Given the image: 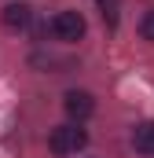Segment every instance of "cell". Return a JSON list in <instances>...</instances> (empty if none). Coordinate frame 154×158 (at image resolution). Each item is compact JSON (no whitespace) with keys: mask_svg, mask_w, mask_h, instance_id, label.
Instances as JSON below:
<instances>
[{"mask_svg":"<svg viewBox=\"0 0 154 158\" xmlns=\"http://www.w3.org/2000/svg\"><path fill=\"white\" fill-rule=\"evenodd\" d=\"M84 143H88V132L77 129V125H59V129H51V136H48V147H51L55 155H77Z\"/></svg>","mask_w":154,"mask_h":158,"instance_id":"obj_1","label":"cell"},{"mask_svg":"<svg viewBox=\"0 0 154 158\" xmlns=\"http://www.w3.org/2000/svg\"><path fill=\"white\" fill-rule=\"evenodd\" d=\"M51 33L59 40H81L84 37V19H81L77 11H59V15L51 19Z\"/></svg>","mask_w":154,"mask_h":158,"instance_id":"obj_2","label":"cell"},{"mask_svg":"<svg viewBox=\"0 0 154 158\" xmlns=\"http://www.w3.org/2000/svg\"><path fill=\"white\" fill-rule=\"evenodd\" d=\"M63 107H66V114L74 121H84L92 110H95V99L88 96V92H66V99H63Z\"/></svg>","mask_w":154,"mask_h":158,"instance_id":"obj_3","label":"cell"},{"mask_svg":"<svg viewBox=\"0 0 154 158\" xmlns=\"http://www.w3.org/2000/svg\"><path fill=\"white\" fill-rule=\"evenodd\" d=\"M0 22H4L7 30H26V26H30V7H26V4H7L4 15H0Z\"/></svg>","mask_w":154,"mask_h":158,"instance_id":"obj_4","label":"cell"},{"mask_svg":"<svg viewBox=\"0 0 154 158\" xmlns=\"http://www.w3.org/2000/svg\"><path fill=\"white\" fill-rule=\"evenodd\" d=\"M132 143H136V151H140V155H154V121L136 125V132H132Z\"/></svg>","mask_w":154,"mask_h":158,"instance_id":"obj_5","label":"cell"},{"mask_svg":"<svg viewBox=\"0 0 154 158\" xmlns=\"http://www.w3.org/2000/svg\"><path fill=\"white\" fill-rule=\"evenodd\" d=\"M99 7H103V19L114 26L117 22V0H99Z\"/></svg>","mask_w":154,"mask_h":158,"instance_id":"obj_6","label":"cell"},{"mask_svg":"<svg viewBox=\"0 0 154 158\" xmlns=\"http://www.w3.org/2000/svg\"><path fill=\"white\" fill-rule=\"evenodd\" d=\"M140 33H143L147 40H154V11H147V15L140 19Z\"/></svg>","mask_w":154,"mask_h":158,"instance_id":"obj_7","label":"cell"}]
</instances>
